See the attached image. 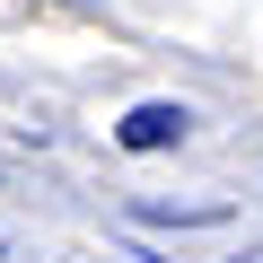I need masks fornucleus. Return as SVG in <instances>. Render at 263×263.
<instances>
[{
	"instance_id": "obj_1",
	"label": "nucleus",
	"mask_w": 263,
	"mask_h": 263,
	"mask_svg": "<svg viewBox=\"0 0 263 263\" xmlns=\"http://www.w3.org/2000/svg\"><path fill=\"white\" fill-rule=\"evenodd\" d=\"M184 132H193V114H184V105H167V97H149V105H132V114L114 123V141L149 158V149H176Z\"/></svg>"
},
{
	"instance_id": "obj_2",
	"label": "nucleus",
	"mask_w": 263,
	"mask_h": 263,
	"mask_svg": "<svg viewBox=\"0 0 263 263\" xmlns=\"http://www.w3.org/2000/svg\"><path fill=\"white\" fill-rule=\"evenodd\" d=\"M228 263H263V246H246V254H228Z\"/></svg>"
}]
</instances>
